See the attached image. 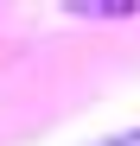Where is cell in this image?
Segmentation results:
<instances>
[{
  "mask_svg": "<svg viewBox=\"0 0 140 146\" xmlns=\"http://www.w3.org/2000/svg\"><path fill=\"white\" fill-rule=\"evenodd\" d=\"M108 146H140V127H134V133H115Z\"/></svg>",
  "mask_w": 140,
  "mask_h": 146,
  "instance_id": "1",
  "label": "cell"
}]
</instances>
